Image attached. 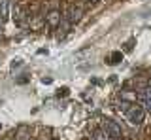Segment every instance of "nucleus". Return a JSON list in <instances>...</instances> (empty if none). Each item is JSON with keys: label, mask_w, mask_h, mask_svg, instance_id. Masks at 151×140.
I'll use <instances>...</instances> for the list:
<instances>
[{"label": "nucleus", "mask_w": 151, "mask_h": 140, "mask_svg": "<svg viewBox=\"0 0 151 140\" xmlns=\"http://www.w3.org/2000/svg\"><path fill=\"white\" fill-rule=\"evenodd\" d=\"M123 114H125V118H127V121H129L130 125H142L144 119H145V110L140 108V106H132L130 104Z\"/></svg>", "instance_id": "1"}, {"label": "nucleus", "mask_w": 151, "mask_h": 140, "mask_svg": "<svg viewBox=\"0 0 151 140\" xmlns=\"http://www.w3.org/2000/svg\"><path fill=\"white\" fill-rule=\"evenodd\" d=\"M104 131H106V134L110 138H121V127L115 123V121H111V119H106L104 121Z\"/></svg>", "instance_id": "2"}, {"label": "nucleus", "mask_w": 151, "mask_h": 140, "mask_svg": "<svg viewBox=\"0 0 151 140\" xmlns=\"http://www.w3.org/2000/svg\"><path fill=\"white\" fill-rule=\"evenodd\" d=\"M47 23H49L51 27H57L60 23V13L57 10H51L49 13H47Z\"/></svg>", "instance_id": "3"}, {"label": "nucleus", "mask_w": 151, "mask_h": 140, "mask_svg": "<svg viewBox=\"0 0 151 140\" xmlns=\"http://www.w3.org/2000/svg\"><path fill=\"white\" fill-rule=\"evenodd\" d=\"M79 17H81V10L79 8H70V12H68V21L70 23H76V21H79Z\"/></svg>", "instance_id": "4"}, {"label": "nucleus", "mask_w": 151, "mask_h": 140, "mask_svg": "<svg viewBox=\"0 0 151 140\" xmlns=\"http://www.w3.org/2000/svg\"><path fill=\"white\" fill-rule=\"evenodd\" d=\"M94 140H110V136L106 133H96L94 134Z\"/></svg>", "instance_id": "5"}, {"label": "nucleus", "mask_w": 151, "mask_h": 140, "mask_svg": "<svg viewBox=\"0 0 151 140\" xmlns=\"http://www.w3.org/2000/svg\"><path fill=\"white\" fill-rule=\"evenodd\" d=\"M113 61L111 63H119V59H121V53H113V57H111Z\"/></svg>", "instance_id": "6"}, {"label": "nucleus", "mask_w": 151, "mask_h": 140, "mask_svg": "<svg viewBox=\"0 0 151 140\" xmlns=\"http://www.w3.org/2000/svg\"><path fill=\"white\" fill-rule=\"evenodd\" d=\"M85 2H93L94 4V2H98V0H85Z\"/></svg>", "instance_id": "7"}]
</instances>
